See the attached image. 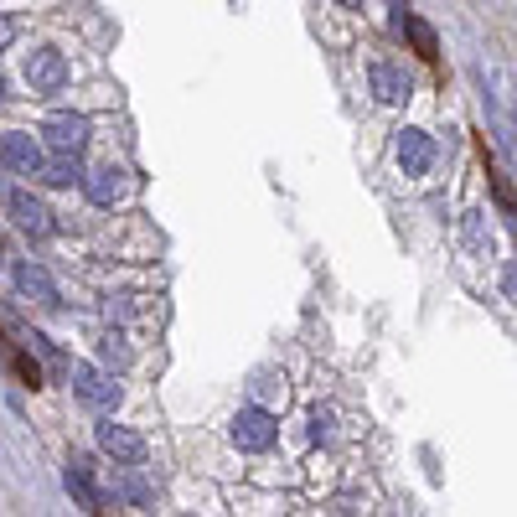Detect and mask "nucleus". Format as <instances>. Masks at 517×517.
<instances>
[{
    "label": "nucleus",
    "mask_w": 517,
    "mask_h": 517,
    "mask_svg": "<svg viewBox=\"0 0 517 517\" xmlns=\"http://www.w3.org/2000/svg\"><path fill=\"white\" fill-rule=\"evenodd\" d=\"M0 104H6V78H0Z\"/></svg>",
    "instance_id": "25"
},
{
    "label": "nucleus",
    "mask_w": 517,
    "mask_h": 517,
    "mask_svg": "<svg viewBox=\"0 0 517 517\" xmlns=\"http://www.w3.org/2000/svg\"><path fill=\"white\" fill-rule=\"evenodd\" d=\"M21 342H26V352H32V357L42 362V368H47L52 378H68V368H73V362H68L63 352H57V347H52V337H47V331H26V337H21Z\"/></svg>",
    "instance_id": "17"
},
{
    "label": "nucleus",
    "mask_w": 517,
    "mask_h": 517,
    "mask_svg": "<svg viewBox=\"0 0 517 517\" xmlns=\"http://www.w3.org/2000/svg\"><path fill=\"white\" fill-rule=\"evenodd\" d=\"M63 486H68V497H73L83 512H109V492L94 481V461H88V455H68Z\"/></svg>",
    "instance_id": "5"
},
{
    "label": "nucleus",
    "mask_w": 517,
    "mask_h": 517,
    "mask_svg": "<svg viewBox=\"0 0 517 517\" xmlns=\"http://www.w3.org/2000/svg\"><path fill=\"white\" fill-rule=\"evenodd\" d=\"M311 440H331V409H311Z\"/></svg>",
    "instance_id": "22"
},
{
    "label": "nucleus",
    "mask_w": 517,
    "mask_h": 517,
    "mask_svg": "<svg viewBox=\"0 0 517 517\" xmlns=\"http://www.w3.org/2000/svg\"><path fill=\"white\" fill-rule=\"evenodd\" d=\"M11 280H16V295H21V300H37V306H47V311H52V306H63V295H57V280L47 275L42 264L21 259Z\"/></svg>",
    "instance_id": "12"
},
{
    "label": "nucleus",
    "mask_w": 517,
    "mask_h": 517,
    "mask_svg": "<svg viewBox=\"0 0 517 517\" xmlns=\"http://www.w3.org/2000/svg\"><path fill=\"white\" fill-rule=\"evenodd\" d=\"M393 156H399V171H404L409 181L430 176V166H435V135H424V130L404 125L399 140H393Z\"/></svg>",
    "instance_id": "7"
},
{
    "label": "nucleus",
    "mask_w": 517,
    "mask_h": 517,
    "mask_svg": "<svg viewBox=\"0 0 517 517\" xmlns=\"http://www.w3.org/2000/svg\"><path fill=\"white\" fill-rule=\"evenodd\" d=\"M94 440H99V450L109 455L114 466H140V461H145V440L130 430V424H114V419H104L99 430H94Z\"/></svg>",
    "instance_id": "8"
},
{
    "label": "nucleus",
    "mask_w": 517,
    "mask_h": 517,
    "mask_svg": "<svg viewBox=\"0 0 517 517\" xmlns=\"http://www.w3.org/2000/svg\"><path fill=\"white\" fill-rule=\"evenodd\" d=\"M11 42H16V21H11L6 11H0V52H6Z\"/></svg>",
    "instance_id": "23"
},
{
    "label": "nucleus",
    "mask_w": 517,
    "mask_h": 517,
    "mask_svg": "<svg viewBox=\"0 0 517 517\" xmlns=\"http://www.w3.org/2000/svg\"><path fill=\"white\" fill-rule=\"evenodd\" d=\"M388 11H393V32H399V37L424 57V63H435V57H440V37H435V26H430V21H419L409 0H388Z\"/></svg>",
    "instance_id": "6"
},
{
    "label": "nucleus",
    "mask_w": 517,
    "mask_h": 517,
    "mask_svg": "<svg viewBox=\"0 0 517 517\" xmlns=\"http://www.w3.org/2000/svg\"><path fill=\"white\" fill-rule=\"evenodd\" d=\"M337 6H342V11H362V0H337Z\"/></svg>",
    "instance_id": "24"
},
{
    "label": "nucleus",
    "mask_w": 517,
    "mask_h": 517,
    "mask_svg": "<svg viewBox=\"0 0 517 517\" xmlns=\"http://www.w3.org/2000/svg\"><path fill=\"white\" fill-rule=\"evenodd\" d=\"M88 135H94L88 114L57 109V114H47V119H42V140L52 145V156H83V150H88Z\"/></svg>",
    "instance_id": "3"
},
{
    "label": "nucleus",
    "mask_w": 517,
    "mask_h": 517,
    "mask_svg": "<svg viewBox=\"0 0 517 517\" xmlns=\"http://www.w3.org/2000/svg\"><path fill=\"white\" fill-rule=\"evenodd\" d=\"M68 383H73V393L94 409V414H114L119 409V378H114V368H94V362H73L68 368Z\"/></svg>",
    "instance_id": "2"
},
{
    "label": "nucleus",
    "mask_w": 517,
    "mask_h": 517,
    "mask_svg": "<svg viewBox=\"0 0 517 517\" xmlns=\"http://www.w3.org/2000/svg\"><path fill=\"white\" fill-rule=\"evenodd\" d=\"M125 171L119 166H94V171H83V192H88V202L94 207H114L119 197H125Z\"/></svg>",
    "instance_id": "14"
},
{
    "label": "nucleus",
    "mask_w": 517,
    "mask_h": 517,
    "mask_svg": "<svg viewBox=\"0 0 517 517\" xmlns=\"http://www.w3.org/2000/svg\"><path fill=\"white\" fill-rule=\"evenodd\" d=\"M228 440H233L238 450H249V455L275 450V445H280V419H275V409H264V404L238 409L233 424H228Z\"/></svg>",
    "instance_id": "1"
},
{
    "label": "nucleus",
    "mask_w": 517,
    "mask_h": 517,
    "mask_svg": "<svg viewBox=\"0 0 517 517\" xmlns=\"http://www.w3.org/2000/svg\"><path fill=\"white\" fill-rule=\"evenodd\" d=\"M461 238H466V249H471L476 259H492V249H497V233H492V223H486V212H481V207H476V212H466Z\"/></svg>",
    "instance_id": "16"
},
{
    "label": "nucleus",
    "mask_w": 517,
    "mask_h": 517,
    "mask_svg": "<svg viewBox=\"0 0 517 517\" xmlns=\"http://www.w3.org/2000/svg\"><path fill=\"white\" fill-rule=\"evenodd\" d=\"M109 502L130 507V512H156V486L140 481V466H119L114 486H109Z\"/></svg>",
    "instance_id": "11"
},
{
    "label": "nucleus",
    "mask_w": 517,
    "mask_h": 517,
    "mask_svg": "<svg viewBox=\"0 0 517 517\" xmlns=\"http://www.w3.org/2000/svg\"><path fill=\"white\" fill-rule=\"evenodd\" d=\"M285 399H290V383H285V373H275V368L254 373V404L275 409V404H285Z\"/></svg>",
    "instance_id": "19"
},
{
    "label": "nucleus",
    "mask_w": 517,
    "mask_h": 517,
    "mask_svg": "<svg viewBox=\"0 0 517 517\" xmlns=\"http://www.w3.org/2000/svg\"><path fill=\"white\" fill-rule=\"evenodd\" d=\"M6 212H11V223H16V228H21L26 238H37V243L57 233L52 212H47V207H42V202H37L32 192H11V197H6Z\"/></svg>",
    "instance_id": "10"
},
{
    "label": "nucleus",
    "mask_w": 517,
    "mask_h": 517,
    "mask_svg": "<svg viewBox=\"0 0 517 517\" xmlns=\"http://www.w3.org/2000/svg\"><path fill=\"white\" fill-rule=\"evenodd\" d=\"M99 362H104V368H114V373H125L130 362H135V352H130V337H125V331H119L114 321L104 326V337H99Z\"/></svg>",
    "instance_id": "15"
},
{
    "label": "nucleus",
    "mask_w": 517,
    "mask_h": 517,
    "mask_svg": "<svg viewBox=\"0 0 517 517\" xmlns=\"http://www.w3.org/2000/svg\"><path fill=\"white\" fill-rule=\"evenodd\" d=\"M502 295H507V306H517V254H512L507 269H502Z\"/></svg>",
    "instance_id": "21"
},
{
    "label": "nucleus",
    "mask_w": 517,
    "mask_h": 517,
    "mask_svg": "<svg viewBox=\"0 0 517 517\" xmlns=\"http://www.w3.org/2000/svg\"><path fill=\"white\" fill-rule=\"evenodd\" d=\"M26 88H32L37 99L63 94V88H68V63H63V52H57V47L26 52Z\"/></svg>",
    "instance_id": "4"
},
{
    "label": "nucleus",
    "mask_w": 517,
    "mask_h": 517,
    "mask_svg": "<svg viewBox=\"0 0 517 517\" xmlns=\"http://www.w3.org/2000/svg\"><path fill=\"white\" fill-rule=\"evenodd\" d=\"M42 140L37 135H21V130H6L0 135V166L16 171V176H37L42 171Z\"/></svg>",
    "instance_id": "9"
},
{
    "label": "nucleus",
    "mask_w": 517,
    "mask_h": 517,
    "mask_svg": "<svg viewBox=\"0 0 517 517\" xmlns=\"http://www.w3.org/2000/svg\"><path fill=\"white\" fill-rule=\"evenodd\" d=\"M104 316H109V321H135V316H140V300H135V295H109V300H104Z\"/></svg>",
    "instance_id": "20"
},
{
    "label": "nucleus",
    "mask_w": 517,
    "mask_h": 517,
    "mask_svg": "<svg viewBox=\"0 0 517 517\" xmlns=\"http://www.w3.org/2000/svg\"><path fill=\"white\" fill-rule=\"evenodd\" d=\"M368 88H373L378 104H404V99L414 94V78H409L399 63H373V68H368Z\"/></svg>",
    "instance_id": "13"
},
{
    "label": "nucleus",
    "mask_w": 517,
    "mask_h": 517,
    "mask_svg": "<svg viewBox=\"0 0 517 517\" xmlns=\"http://www.w3.org/2000/svg\"><path fill=\"white\" fill-rule=\"evenodd\" d=\"M37 181H47V187H83V166H78V156H52V161H42V171H37Z\"/></svg>",
    "instance_id": "18"
}]
</instances>
